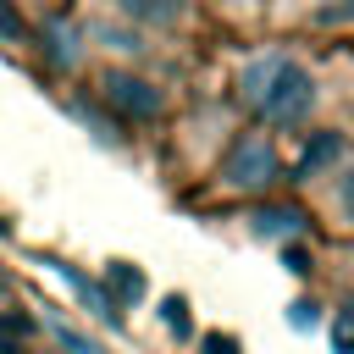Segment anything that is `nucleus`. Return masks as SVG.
Returning a JSON list of instances; mask_svg holds the SVG:
<instances>
[{"mask_svg":"<svg viewBox=\"0 0 354 354\" xmlns=\"http://www.w3.org/2000/svg\"><path fill=\"white\" fill-rule=\"evenodd\" d=\"M238 94H243V105H249L260 122H271V127H299V122L315 111V77H310L293 55H282V50L254 55V61L238 72Z\"/></svg>","mask_w":354,"mask_h":354,"instance_id":"1","label":"nucleus"},{"mask_svg":"<svg viewBox=\"0 0 354 354\" xmlns=\"http://www.w3.org/2000/svg\"><path fill=\"white\" fill-rule=\"evenodd\" d=\"M277 177H282L277 149H271L260 133H243V138L227 149V160H221V183H227V188H243V194H260V188H271Z\"/></svg>","mask_w":354,"mask_h":354,"instance_id":"2","label":"nucleus"},{"mask_svg":"<svg viewBox=\"0 0 354 354\" xmlns=\"http://www.w3.org/2000/svg\"><path fill=\"white\" fill-rule=\"evenodd\" d=\"M105 100L122 111V116H133V122H149V116H160V88L155 83H144V77H133V72H105Z\"/></svg>","mask_w":354,"mask_h":354,"instance_id":"3","label":"nucleus"},{"mask_svg":"<svg viewBox=\"0 0 354 354\" xmlns=\"http://www.w3.org/2000/svg\"><path fill=\"white\" fill-rule=\"evenodd\" d=\"M116 11L127 22H144V28H171L188 11V0H116Z\"/></svg>","mask_w":354,"mask_h":354,"instance_id":"4","label":"nucleus"},{"mask_svg":"<svg viewBox=\"0 0 354 354\" xmlns=\"http://www.w3.org/2000/svg\"><path fill=\"white\" fill-rule=\"evenodd\" d=\"M44 61L50 66H77V28L66 17H50L44 22Z\"/></svg>","mask_w":354,"mask_h":354,"instance_id":"5","label":"nucleus"},{"mask_svg":"<svg viewBox=\"0 0 354 354\" xmlns=\"http://www.w3.org/2000/svg\"><path fill=\"white\" fill-rule=\"evenodd\" d=\"M249 221H254L260 238H293V232L304 227V216H299L293 205H266V210H254Z\"/></svg>","mask_w":354,"mask_h":354,"instance_id":"6","label":"nucleus"},{"mask_svg":"<svg viewBox=\"0 0 354 354\" xmlns=\"http://www.w3.org/2000/svg\"><path fill=\"white\" fill-rule=\"evenodd\" d=\"M105 282L116 288V299H122V304L144 299V271H138V266H127V260H111V266H105Z\"/></svg>","mask_w":354,"mask_h":354,"instance_id":"7","label":"nucleus"},{"mask_svg":"<svg viewBox=\"0 0 354 354\" xmlns=\"http://www.w3.org/2000/svg\"><path fill=\"white\" fill-rule=\"evenodd\" d=\"M337 155H343V138H337V133H321V138L304 149V160H299V177H315V171H321V166H332Z\"/></svg>","mask_w":354,"mask_h":354,"instance_id":"8","label":"nucleus"},{"mask_svg":"<svg viewBox=\"0 0 354 354\" xmlns=\"http://www.w3.org/2000/svg\"><path fill=\"white\" fill-rule=\"evenodd\" d=\"M304 6H310V22H321V28L354 22V0H304Z\"/></svg>","mask_w":354,"mask_h":354,"instance_id":"9","label":"nucleus"},{"mask_svg":"<svg viewBox=\"0 0 354 354\" xmlns=\"http://www.w3.org/2000/svg\"><path fill=\"white\" fill-rule=\"evenodd\" d=\"M160 315H166V326H171V332H177V337H188V332H194V321H188V304H183V299H177V293H171V299H166V304H160Z\"/></svg>","mask_w":354,"mask_h":354,"instance_id":"10","label":"nucleus"},{"mask_svg":"<svg viewBox=\"0 0 354 354\" xmlns=\"http://www.w3.org/2000/svg\"><path fill=\"white\" fill-rule=\"evenodd\" d=\"M199 348H205V354H243V348H238V337H232V332H210V337H205V343H199Z\"/></svg>","mask_w":354,"mask_h":354,"instance_id":"11","label":"nucleus"},{"mask_svg":"<svg viewBox=\"0 0 354 354\" xmlns=\"http://www.w3.org/2000/svg\"><path fill=\"white\" fill-rule=\"evenodd\" d=\"M332 348H337V354H354V315H343V321L332 326Z\"/></svg>","mask_w":354,"mask_h":354,"instance_id":"12","label":"nucleus"},{"mask_svg":"<svg viewBox=\"0 0 354 354\" xmlns=\"http://www.w3.org/2000/svg\"><path fill=\"white\" fill-rule=\"evenodd\" d=\"M0 33H6V39H22V11H17L11 0H0Z\"/></svg>","mask_w":354,"mask_h":354,"instance_id":"13","label":"nucleus"},{"mask_svg":"<svg viewBox=\"0 0 354 354\" xmlns=\"http://www.w3.org/2000/svg\"><path fill=\"white\" fill-rule=\"evenodd\" d=\"M288 326H293V332H304V326H315V304H310V299H299V304L288 310Z\"/></svg>","mask_w":354,"mask_h":354,"instance_id":"14","label":"nucleus"},{"mask_svg":"<svg viewBox=\"0 0 354 354\" xmlns=\"http://www.w3.org/2000/svg\"><path fill=\"white\" fill-rule=\"evenodd\" d=\"M61 343H66V348H72V354H100V348H94V343H88V337H77V332H66V326H61Z\"/></svg>","mask_w":354,"mask_h":354,"instance_id":"15","label":"nucleus"},{"mask_svg":"<svg viewBox=\"0 0 354 354\" xmlns=\"http://www.w3.org/2000/svg\"><path fill=\"white\" fill-rule=\"evenodd\" d=\"M0 326H6V332H11V337H17V332H22V337H28V332H33V315H6V321H0Z\"/></svg>","mask_w":354,"mask_h":354,"instance_id":"16","label":"nucleus"},{"mask_svg":"<svg viewBox=\"0 0 354 354\" xmlns=\"http://www.w3.org/2000/svg\"><path fill=\"white\" fill-rule=\"evenodd\" d=\"M282 260H288V271H310V260H304V249H288Z\"/></svg>","mask_w":354,"mask_h":354,"instance_id":"17","label":"nucleus"},{"mask_svg":"<svg viewBox=\"0 0 354 354\" xmlns=\"http://www.w3.org/2000/svg\"><path fill=\"white\" fill-rule=\"evenodd\" d=\"M343 210H348V221H354V171L343 177Z\"/></svg>","mask_w":354,"mask_h":354,"instance_id":"18","label":"nucleus"},{"mask_svg":"<svg viewBox=\"0 0 354 354\" xmlns=\"http://www.w3.org/2000/svg\"><path fill=\"white\" fill-rule=\"evenodd\" d=\"M0 293H6V282H0Z\"/></svg>","mask_w":354,"mask_h":354,"instance_id":"19","label":"nucleus"}]
</instances>
